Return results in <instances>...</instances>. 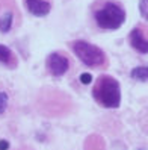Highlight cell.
Here are the masks:
<instances>
[{"instance_id": "obj_7", "label": "cell", "mask_w": 148, "mask_h": 150, "mask_svg": "<svg viewBox=\"0 0 148 150\" xmlns=\"http://www.w3.org/2000/svg\"><path fill=\"white\" fill-rule=\"evenodd\" d=\"M0 62L8 65V67H15V62H17V59L12 55L11 49H8L3 44H0Z\"/></svg>"}, {"instance_id": "obj_11", "label": "cell", "mask_w": 148, "mask_h": 150, "mask_svg": "<svg viewBox=\"0 0 148 150\" xmlns=\"http://www.w3.org/2000/svg\"><path fill=\"white\" fill-rule=\"evenodd\" d=\"M139 9H141V15L148 21V0H141L139 2Z\"/></svg>"}, {"instance_id": "obj_8", "label": "cell", "mask_w": 148, "mask_h": 150, "mask_svg": "<svg viewBox=\"0 0 148 150\" xmlns=\"http://www.w3.org/2000/svg\"><path fill=\"white\" fill-rule=\"evenodd\" d=\"M12 21H14V14L12 11H3L2 14H0V32H9L11 28H12Z\"/></svg>"}, {"instance_id": "obj_6", "label": "cell", "mask_w": 148, "mask_h": 150, "mask_svg": "<svg viewBox=\"0 0 148 150\" xmlns=\"http://www.w3.org/2000/svg\"><path fill=\"white\" fill-rule=\"evenodd\" d=\"M26 6L30 14L36 15V17H44L50 12V2L48 0H24Z\"/></svg>"}, {"instance_id": "obj_3", "label": "cell", "mask_w": 148, "mask_h": 150, "mask_svg": "<svg viewBox=\"0 0 148 150\" xmlns=\"http://www.w3.org/2000/svg\"><path fill=\"white\" fill-rule=\"evenodd\" d=\"M73 50L82 62L88 67H103L106 64V55L97 46L86 42V41H74Z\"/></svg>"}, {"instance_id": "obj_4", "label": "cell", "mask_w": 148, "mask_h": 150, "mask_svg": "<svg viewBox=\"0 0 148 150\" xmlns=\"http://www.w3.org/2000/svg\"><path fill=\"white\" fill-rule=\"evenodd\" d=\"M47 67L53 76H62L68 71L69 61L67 56L60 55V53H51L47 59Z\"/></svg>"}, {"instance_id": "obj_12", "label": "cell", "mask_w": 148, "mask_h": 150, "mask_svg": "<svg viewBox=\"0 0 148 150\" xmlns=\"http://www.w3.org/2000/svg\"><path fill=\"white\" fill-rule=\"evenodd\" d=\"M80 82L85 83V85L91 83V82H92V76H91L89 73H82V74H80Z\"/></svg>"}, {"instance_id": "obj_2", "label": "cell", "mask_w": 148, "mask_h": 150, "mask_svg": "<svg viewBox=\"0 0 148 150\" xmlns=\"http://www.w3.org/2000/svg\"><path fill=\"white\" fill-rule=\"evenodd\" d=\"M92 96L104 108H118L121 103V90L118 81L110 76L98 77L92 90Z\"/></svg>"}, {"instance_id": "obj_10", "label": "cell", "mask_w": 148, "mask_h": 150, "mask_svg": "<svg viewBox=\"0 0 148 150\" xmlns=\"http://www.w3.org/2000/svg\"><path fill=\"white\" fill-rule=\"evenodd\" d=\"M8 102H9V97H8V94L5 91H0V115L6 111L8 108Z\"/></svg>"}, {"instance_id": "obj_5", "label": "cell", "mask_w": 148, "mask_h": 150, "mask_svg": "<svg viewBox=\"0 0 148 150\" xmlns=\"http://www.w3.org/2000/svg\"><path fill=\"white\" fill-rule=\"evenodd\" d=\"M130 46L139 53H148V35L141 28H135L128 35Z\"/></svg>"}, {"instance_id": "obj_1", "label": "cell", "mask_w": 148, "mask_h": 150, "mask_svg": "<svg viewBox=\"0 0 148 150\" xmlns=\"http://www.w3.org/2000/svg\"><path fill=\"white\" fill-rule=\"evenodd\" d=\"M100 2L101 3H98L94 11V18L98 28L107 30L118 29L126 20L124 8L115 2H110V0H100Z\"/></svg>"}, {"instance_id": "obj_13", "label": "cell", "mask_w": 148, "mask_h": 150, "mask_svg": "<svg viewBox=\"0 0 148 150\" xmlns=\"http://www.w3.org/2000/svg\"><path fill=\"white\" fill-rule=\"evenodd\" d=\"M8 147H9V143H8V141H5V139L0 141V150H6Z\"/></svg>"}, {"instance_id": "obj_9", "label": "cell", "mask_w": 148, "mask_h": 150, "mask_svg": "<svg viewBox=\"0 0 148 150\" xmlns=\"http://www.w3.org/2000/svg\"><path fill=\"white\" fill-rule=\"evenodd\" d=\"M130 76H132L133 79H136V81L139 82H148V67H136L132 70V73H130Z\"/></svg>"}]
</instances>
